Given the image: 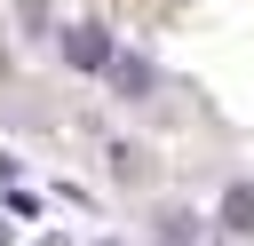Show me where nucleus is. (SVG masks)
Instances as JSON below:
<instances>
[{"mask_svg": "<svg viewBox=\"0 0 254 246\" xmlns=\"http://www.w3.org/2000/svg\"><path fill=\"white\" fill-rule=\"evenodd\" d=\"M64 63L71 71H111V32L103 24H71L64 32Z\"/></svg>", "mask_w": 254, "mask_h": 246, "instance_id": "obj_1", "label": "nucleus"}, {"mask_svg": "<svg viewBox=\"0 0 254 246\" xmlns=\"http://www.w3.org/2000/svg\"><path fill=\"white\" fill-rule=\"evenodd\" d=\"M222 222L230 230H254V183H230L222 190Z\"/></svg>", "mask_w": 254, "mask_h": 246, "instance_id": "obj_3", "label": "nucleus"}, {"mask_svg": "<svg viewBox=\"0 0 254 246\" xmlns=\"http://www.w3.org/2000/svg\"><path fill=\"white\" fill-rule=\"evenodd\" d=\"M111 87H119V95H143V87H151V63H143V56H111Z\"/></svg>", "mask_w": 254, "mask_h": 246, "instance_id": "obj_2", "label": "nucleus"}]
</instances>
